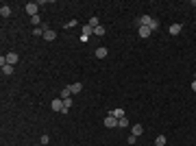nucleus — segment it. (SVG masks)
Masks as SVG:
<instances>
[{"instance_id": "f257e3e1", "label": "nucleus", "mask_w": 196, "mask_h": 146, "mask_svg": "<svg viewBox=\"0 0 196 146\" xmlns=\"http://www.w3.org/2000/svg\"><path fill=\"white\" fill-rule=\"evenodd\" d=\"M50 107H52V111H59V113H68V111H70V109H65V105H63L61 98H54V100L50 102Z\"/></svg>"}, {"instance_id": "f03ea898", "label": "nucleus", "mask_w": 196, "mask_h": 146, "mask_svg": "<svg viewBox=\"0 0 196 146\" xmlns=\"http://www.w3.org/2000/svg\"><path fill=\"white\" fill-rule=\"evenodd\" d=\"M37 11H39V4L37 2H26V13L33 18V15H37Z\"/></svg>"}, {"instance_id": "7ed1b4c3", "label": "nucleus", "mask_w": 196, "mask_h": 146, "mask_svg": "<svg viewBox=\"0 0 196 146\" xmlns=\"http://www.w3.org/2000/svg\"><path fill=\"white\" fill-rule=\"evenodd\" d=\"M105 127H107V129H116V127H118V118L109 113V116L105 118Z\"/></svg>"}, {"instance_id": "20e7f679", "label": "nucleus", "mask_w": 196, "mask_h": 146, "mask_svg": "<svg viewBox=\"0 0 196 146\" xmlns=\"http://www.w3.org/2000/svg\"><path fill=\"white\" fill-rule=\"evenodd\" d=\"M42 37H44L46 42H52V39L57 37V33H54L52 29H48V26H44V35H42Z\"/></svg>"}, {"instance_id": "39448f33", "label": "nucleus", "mask_w": 196, "mask_h": 146, "mask_svg": "<svg viewBox=\"0 0 196 146\" xmlns=\"http://www.w3.org/2000/svg\"><path fill=\"white\" fill-rule=\"evenodd\" d=\"M4 59H7V63H11V65H15V63L20 61L18 52H9V55H4Z\"/></svg>"}, {"instance_id": "423d86ee", "label": "nucleus", "mask_w": 196, "mask_h": 146, "mask_svg": "<svg viewBox=\"0 0 196 146\" xmlns=\"http://www.w3.org/2000/svg\"><path fill=\"white\" fill-rule=\"evenodd\" d=\"M181 31H183V24H170V29H168L170 35H179Z\"/></svg>"}, {"instance_id": "0eeeda50", "label": "nucleus", "mask_w": 196, "mask_h": 146, "mask_svg": "<svg viewBox=\"0 0 196 146\" xmlns=\"http://www.w3.org/2000/svg\"><path fill=\"white\" fill-rule=\"evenodd\" d=\"M131 133H133L135 138H140V135L144 133V127H142V124H133V127H131Z\"/></svg>"}, {"instance_id": "6e6552de", "label": "nucleus", "mask_w": 196, "mask_h": 146, "mask_svg": "<svg viewBox=\"0 0 196 146\" xmlns=\"http://www.w3.org/2000/svg\"><path fill=\"white\" fill-rule=\"evenodd\" d=\"M109 113H111V116H116V118L120 120V118H124V113H126V111H124L122 107H116V109H113V111H109Z\"/></svg>"}, {"instance_id": "1a4fd4ad", "label": "nucleus", "mask_w": 196, "mask_h": 146, "mask_svg": "<svg viewBox=\"0 0 196 146\" xmlns=\"http://www.w3.org/2000/svg\"><path fill=\"white\" fill-rule=\"evenodd\" d=\"M137 33H140V37H144V39H146V37H150V33H152V31H150L148 26H140V31H137Z\"/></svg>"}, {"instance_id": "9d476101", "label": "nucleus", "mask_w": 196, "mask_h": 146, "mask_svg": "<svg viewBox=\"0 0 196 146\" xmlns=\"http://www.w3.org/2000/svg\"><path fill=\"white\" fill-rule=\"evenodd\" d=\"M70 96H72V92H70V85H68V87H63V90H61V94H59V98H61V100H68Z\"/></svg>"}, {"instance_id": "9b49d317", "label": "nucleus", "mask_w": 196, "mask_h": 146, "mask_svg": "<svg viewBox=\"0 0 196 146\" xmlns=\"http://www.w3.org/2000/svg\"><path fill=\"white\" fill-rule=\"evenodd\" d=\"M0 15H2V18H9V15H11V7H9V4H2V7H0Z\"/></svg>"}, {"instance_id": "f8f14e48", "label": "nucleus", "mask_w": 196, "mask_h": 146, "mask_svg": "<svg viewBox=\"0 0 196 146\" xmlns=\"http://www.w3.org/2000/svg\"><path fill=\"white\" fill-rule=\"evenodd\" d=\"M2 74H4V76H11V74H13V65H11V63H4V65H2Z\"/></svg>"}, {"instance_id": "ddd939ff", "label": "nucleus", "mask_w": 196, "mask_h": 146, "mask_svg": "<svg viewBox=\"0 0 196 146\" xmlns=\"http://www.w3.org/2000/svg\"><path fill=\"white\" fill-rule=\"evenodd\" d=\"M70 92H72V94L83 92V83H72V85H70Z\"/></svg>"}, {"instance_id": "4468645a", "label": "nucleus", "mask_w": 196, "mask_h": 146, "mask_svg": "<svg viewBox=\"0 0 196 146\" xmlns=\"http://www.w3.org/2000/svg\"><path fill=\"white\" fill-rule=\"evenodd\" d=\"M150 22H152L150 15H142V18H140V26H150Z\"/></svg>"}, {"instance_id": "2eb2a0df", "label": "nucleus", "mask_w": 196, "mask_h": 146, "mask_svg": "<svg viewBox=\"0 0 196 146\" xmlns=\"http://www.w3.org/2000/svg\"><path fill=\"white\" fill-rule=\"evenodd\" d=\"M81 33H83V37H90V35H92V33H94V29H92V26H90V24H85V26H83V29H81Z\"/></svg>"}, {"instance_id": "dca6fc26", "label": "nucleus", "mask_w": 196, "mask_h": 146, "mask_svg": "<svg viewBox=\"0 0 196 146\" xmlns=\"http://www.w3.org/2000/svg\"><path fill=\"white\" fill-rule=\"evenodd\" d=\"M109 55V50L107 48H96V59H105Z\"/></svg>"}, {"instance_id": "f3484780", "label": "nucleus", "mask_w": 196, "mask_h": 146, "mask_svg": "<svg viewBox=\"0 0 196 146\" xmlns=\"http://www.w3.org/2000/svg\"><path fill=\"white\" fill-rule=\"evenodd\" d=\"M155 146H166V135H157V140H155Z\"/></svg>"}, {"instance_id": "a211bd4d", "label": "nucleus", "mask_w": 196, "mask_h": 146, "mask_svg": "<svg viewBox=\"0 0 196 146\" xmlns=\"http://www.w3.org/2000/svg\"><path fill=\"white\" fill-rule=\"evenodd\" d=\"M118 127H122V129H124V127H126V129H129V120H126V116H124V118H120V120H118Z\"/></svg>"}, {"instance_id": "6ab92c4d", "label": "nucleus", "mask_w": 196, "mask_h": 146, "mask_svg": "<svg viewBox=\"0 0 196 146\" xmlns=\"http://www.w3.org/2000/svg\"><path fill=\"white\" fill-rule=\"evenodd\" d=\"M90 26H92V29L100 26V24H98V18H96V15H92V18H90Z\"/></svg>"}, {"instance_id": "aec40b11", "label": "nucleus", "mask_w": 196, "mask_h": 146, "mask_svg": "<svg viewBox=\"0 0 196 146\" xmlns=\"http://www.w3.org/2000/svg\"><path fill=\"white\" fill-rule=\"evenodd\" d=\"M33 35H37V37L44 35V26H35V29H33Z\"/></svg>"}, {"instance_id": "412c9836", "label": "nucleus", "mask_w": 196, "mask_h": 146, "mask_svg": "<svg viewBox=\"0 0 196 146\" xmlns=\"http://www.w3.org/2000/svg\"><path fill=\"white\" fill-rule=\"evenodd\" d=\"M94 35H98V37L105 35V26H96V29H94Z\"/></svg>"}, {"instance_id": "4be33fe9", "label": "nucleus", "mask_w": 196, "mask_h": 146, "mask_svg": "<svg viewBox=\"0 0 196 146\" xmlns=\"http://www.w3.org/2000/svg\"><path fill=\"white\" fill-rule=\"evenodd\" d=\"M148 29H150V31H157V29H159V22L152 18V22H150V26H148Z\"/></svg>"}, {"instance_id": "5701e85b", "label": "nucleus", "mask_w": 196, "mask_h": 146, "mask_svg": "<svg viewBox=\"0 0 196 146\" xmlns=\"http://www.w3.org/2000/svg\"><path fill=\"white\" fill-rule=\"evenodd\" d=\"M76 24H79V22H76V20H70V22H65V24H63V26H65V29H72V26H76Z\"/></svg>"}, {"instance_id": "b1692460", "label": "nucleus", "mask_w": 196, "mask_h": 146, "mask_svg": "<svg viewBox=\"0 0 196 146\" xmlns=\"http://www.w3.org/2000/svg\"><path fill=\"white\" fill-rule=\"evenodd\" d=\"M31 24H39V26H42V22H39V15H33V18H31Z\"/></svg>"}, {"instance_id": "393cba45", "label": "nucleus", "mask_w": 196, "mask_h": 146, "mask_svg": "<svg viewBox=\"0 0 196 146\" xmlns=\"http://www.w3.org/2000/svg\"><path fill=\"white\" fill-rule=\"evenodd\" d=\"M192 90H194V92H196V81H192Z\"/></svg>"}, {"instance_id": "a878e982", "label": "nucleus", "mask_w": 196, "mask_h": 146, "mask_svg": "<svg viewBox=\"0 0 196 146\" xmlns=\"http://www.w3.org/2000/svg\"><path fill=\"white\" fill-rule=\"evenodd\" d=\"M194 81H196V72H194Z\"/></svg>"}]
</instances>
